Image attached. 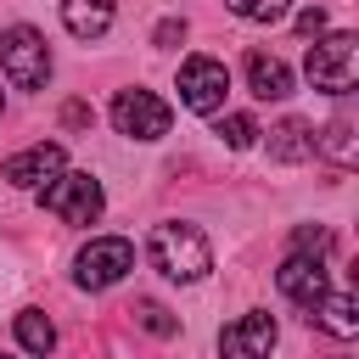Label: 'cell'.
Instances as JSON below:
<instances>
[{"label":"cell","mask_w":359,"mask_h":359,"mask_svg":"<svg viewBox=\"0 0 359 359\" xmlns=\"http://www.w3.org/2000/svg\"><path fill=\"white\" fill-rule=\"evenodd\" d=\"M62 22L73 39H101L112 28V0H62Z\"/></svg>","instance_id":"4fadbf2b"},{"label":"cell","mask_w":359,"mask_h":359,"mask_svg":"<svg viewBox=\"0 0 359 359\" xmlns=\"http://www.w3.org/2000/svg\"><path fill=\"white\" fill-rule=\"evenodd\" d=\"M17 342H22L28 353H39V359H45V353L56 348V325H50L39 309H22V314H17Z\"/></svg>","instance_id":"2e32d148"},{"label":"cell","mask_w":359,"mask_h":359,"mask_svg":"<svg viewBox=\"0 0 359 359\" xmlns=\"http://www.w3.org/2000/svg\"><path fill=\"white\" fill-rule=\"evenodd\" d=\"M0 359H6V353H0Z\"/></svg>","instance_id":"603a6c76"},{"label":"cell","mask_w":359,"mask_h":359,"mask_svg":"<svg viewBox=\"0 0 359 359\" xmlns=\"http://www.w3.org/2000/svg\"><path fill=\"white\" fill-rule=\"evenodd\" d=\"M275 320L269 314H241L236 325H224L219 331V353L224 359H269L275 353Z\"/></svg>","instance_id":"9c48e42d"},{"label":"cell","mask_w":359,"mask_h":359,"mask_svg":"<svg viewBox=\"0 0 359 359\" xmlns=\"http://www.w3.org/2000/svg\"><path fill=\"white\" fill-rule=\"evenodd\" d=\"M309 320H314L320 331H331L337 342L359 337V303H353V292H325V297L309 309Z\"/></svg>","instance_id":"8fae6325"},{"label":"cell","mask_w":359,"mask_h":359,"mask_svg":"<svg viewBox=\"0 0 359 359\" xmlns=\"http://www.w3.org/2000/svg\"><path fill=\"white\" fill-rule=\"evenodd\" d=\"M275 286L292 297V303H303V309H314L331 286H325V264L320 258H309V252H292L280 269H275Z\"/></svg>","instance_id":"30bf717a"},{"label":"cell","mask_w":359,"mask_h":359,"mask_svg":"<svg viewBox=\"0 0 359 359\" xmlns=\"http://www.w3.org/2000/svg\"><path fill=\"white\" fill-rule=\"evenodd\" d=\"M0 67H6V79L17 90H45V79H50V45H45V34L28 28V22L6 28L0 34Z\"/></svg>","instance_id":"3957f363"},{"label":"cell","mask_w":359,"mask_h":359,"mask_svg":"<svg viewBox=\"0 0 359 359\" xmlns=\"http://www.w3.org/2000/svg\"><path fill=\"white\" fill-rule=\"evenodd\" d=\"M112 123H118V135H129V140H163L168 123H174V112H168V101L151 95V90H118V95H112Z\"/></svg>","instance_id":"8992f818"},{"label":"cell","mask_w":359,"mask_h":359,"mask_svg":"<svg viewBox=\"0 0 359 359\" xmlns=\"http://www.w3.org/2000/svg\"><path fill=\"white\" fill-rule=\"evenodd\" d=\"M247 84H252L258 101H286V95H292V67H286L280 56L252 50V56H247Z\"/></svg>","instance_id":"7c38bea8"},{"label":"cell","mask_w":359,"mask_h":359,"mask_svg":"<svg viewBox=\"0 0 359 359\" xmlns=\"http://www.w3.org/2000/svg\"><path fill=\"white\" fill-rule=\"evenodd\" d=\"M325 247H331V230H325V224H314V230L303 224V230H297V252H309V258H320Z\"/></svg>","instance_id":"ffe728a7"},{"label":"cell","mask_w":359,"mask_h":359,"mask_svg":"<svg viewBox=\"0 0 359 359\" xmlns=\"http://www.w3.org/2000/svg\"><path fill=\"white\" fill-rule=\"evenodd\" d=\"M62 163H67V151H62L56 140H39V146H28V151L6 157V163H0V180H6V185H17V191H34V185L56 180V174H62Z\"/></svg>","instance_id":"ba28073f"},{"label":"cell","mask_w":359,"mask_h":359,"mask_svg":"<svg viewBox=\"0 0 359 359\" xmlns=\"http://www.w3.org/2000/svg\"><path fill=\"white\" fill-rule=\"evenodd\" d=\"M314 151H325L337 168H353V157H359V146H353V118H331V123L314 135Z\"/></svg>","instance_id":"9a60e30c"},{"label":"cell","mask_w":359,"mask_h":359,"mask_svg":"<svg viewBox=\"0 0 359 359\" xmlns=\"http://www.w3.org/2000/svg\"><path fill=\"white\" fill-rule=\"evenodd\" d=\"M309 151H314V129H309L303 118H286V123L269 129V157H275V163H303Z\"/></svg>","instance_id":"5bb4252c"},{"label":"cell","mask_w":359,"mask_h":359,"mask_svg":"<svg viewBox=\"0 0 359 359\" xmlns=\"http://www.w3.org/2000/svg\"><path fill=\"white\" fill-rule=\"evenodd\" d=\"M140 320H146V331H157V337H174V331H180V320H174L163 303H140Z\"/></svg>","instance_id":"d6986e66"},{"label":"cell","mask_w":359,"mask_h":359,"mask_svg":"<svg viewBox=\"0 0 359 359\" xmlns=\"http://www.w3.org/2000/svg\"><path fill=\"white\" fill-rule=\"evenodd\" d=\"M224 95H230L224 62H213V56H185V62H180V101H185L191 112L213 118V112L224 107Z\"/></svg>","instance_id":"52a82bcc"},{"label":"cell","mask_w":359,"mask_h":359,"mask_svg":"<svg viewBox=\"0 0 359 359\" xmlns=\"http://www.w3.org/2000/svg\"><path fill=\"white\" fill-rule=\"evenodd\" d=\"M39 208L67 219V224H95L107 196H101V180L95 174H56L50 185H39Z\"/></svg>","instance_id":"277c9868"},{"label":"cell","mask_w":359,"mask_h":359,"mask_svg":"<svg viewBox=\"0 0 359 359\" xmlns=\"http://www.w3.org/2000/svg\"><path fill=\"white\" fill-rule=\"evenodd\" d=\"M258 135H264V129H258L247 112H230V118H219V140H224V146H236V151H247Z\"/></svg>","instance_id":"e0dca14e"},{"label":"cell","mask_w":359,"mask_h":359,"mask_svg":"<svg viewBox=\"0 0 359 359\" xmlns=\"http://www.w3.org/2000/svg\"><path fill=\"white\" fill-rule=\"evenodd\" d=\"M129 269H135V247H129L123 236H95V241L79 252L73 280H79L84 292H107V286H118Z\"/></svg>","instance_id":"5b68a950"},{"label":"cell","mask_w":359,"mask_h":359,"mask_svg":"<svg viewBox=\"0 0 359 359\" xmlns=\"http://www.w3.org/2000/svg\"><path fill=\"white\" fill-rule=\"evenodd\" d=\"M303 73H309V84L314 90H325V95H348L353 90V79H359V39L342 28V34H325V39H314L309 45V56H303Z\"/></svg>","instance_id":"7a4b0ae2"},{"label":"cell","mask_w":359,"mask_h":359,"mask_svg":"<svg viewBox=\"0 0 359 359\" xmlns=\"http://www.w3.org/2000/svg\"><path fill=\"white\" fill-rule=\"evenodd\" d=\"M151 264L168 275V280H202L213 269V247L196 224H157L151 230Z\"/></svg>","instance_id":"6da1fadb"},{"label":"cell","mask_w":359,"mask_h":359,"mask_svg":"<svg viewBox=\"0 0 359 359\" xmlns=\"http://www.w3.org/2000/svg\"><path fill=\"white\" fill-rule=\"evenodd\" d=\"M236 17H247V22H280L286 11H292V0H224Z\"/></svg>","instance_id":"ac0fdd59"},{"label":"cell","mask_w":359,"mask_h":359,"mask_svg":"<svg viewBox=\"0 0 359 359\" xmlns=\"http://www.w3.org/2000/svg\"><path fill=\"white\" fill-rule=\"evenodd\" d=\"M174 39H185V22H180V17H168V22H157V28H151V45H163V50H168Z\"/></svg>","instance_id":"44dd1931"},{"label":"cell","mask_w":359,"mask_h":359,"mask_svg":"<svg viewBox=\"0 0 359 359\" xmlns=\"http://www.w3.org/2000/svg\"><path fill=\"white\" fill-rule=\"evenodd\" d=\"M297 28H303V34L314 39V34L325 28V11H320V6H309V11H297Z\"/></svg>","instance_id":"7402d4cb"}]
</instances>
